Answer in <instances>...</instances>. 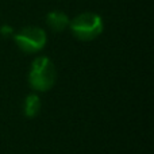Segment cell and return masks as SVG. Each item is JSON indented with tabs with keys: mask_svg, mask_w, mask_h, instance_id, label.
I'll return each mask as SVG.
<instances>
[{
	"mask_svg": "<svg viewBox=\"0 0 154 154\" xmlns=\"http://www.w3.org/2000/svg\"><path fill=\"white\" fill-rule=\"evenodd\" d=\"M15 41L23 51L34 53L45 46L46 34L43 30L38 29V27H27L15 35Z\"/></svg>",
	"mask_w": 154,
	"mask_h": 154,
	"instance_id": "cell-3",
	"label": "cell"
},
{
	"mask_svg": "<svg viewBox=\"0 0 154 154\" xmlns=\"http://www.w3.org/2000/svg\"><path fill=\"white\" fill-rule=\"evenodd\" d=\"M68 23H69L68 16L62 12L54 11V12H50L48 15V24L54 31H62V30L68 26Z\"/></svg>",
	"mask_w": 154,
	"mask_h": 154,
	"instance_id": "cell-4",
	"label": "cell"
},
{
	"mask_svg": "<svg viewBox=\"0 0 154 154\" xmlns=\"http://www.w3.org/2000/svg\"><path fill=\"white\" fill-rule=\"evenodd\" d=\"M30 84L37 91H48L53 87L56 80V69L48 57H38L31 65Z\"/></svg>",
	"mask_w": 154,
	"mask_h": 154,
	"instance_id": "cell-1",
	"label": "cell"
},
{
	"mask_svg": "<svg viewBox=\"0 0 154 154\" xmlns=\"http://www.w3.org/2000/svg\"><path fill=\"white\" fill-rule=\"evenodd\" d=\"M41 109V99L37 95H30L24 100V115L27 118H34Z\"/></svg>",
	"mask_w": 154,
	"mask_h": 154,
	"instance_id": "cell-5",
	"label": "cell"
},
{
	"mask_svg": "<svg viewBox=\"0 0 154 154\" xmlns=\"http://www.w3.org/2000/svg\"><path fill=\"white\" fill-rule=\"evenodd\" d=\"M70 29L79 39L89 41L96 38L101 32L103 22H101L100 16L95 15V14L84 12L73 19Z\"/></svg>",
	"mask_w": 154,
	"mask_h": 154,
	"instance_id": "cell-2",
	"label": "cell"
}]
</instances>
